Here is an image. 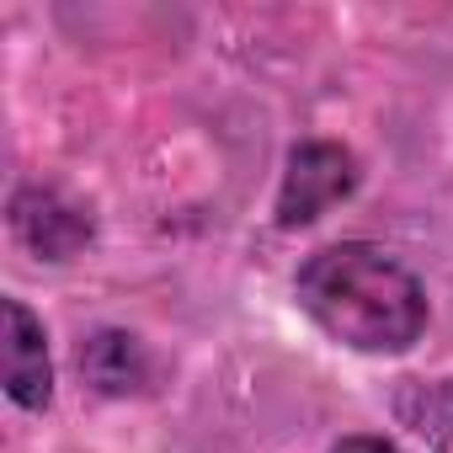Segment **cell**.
Listing matches in <instances>:
<instances>
[{
	"label": "cell",
	"mask_w": 453,
	"mask_h": 453,
	"mask_svg": "<svg viewBox=\"0 0 453 453\" xmlns=\"http://www.w3.org/2000/svg\"><path fill=\"white\" fill-rule=\"evenodd\" d=\"M299 310L336 342L368 357L411 352L426 331V288L384 246L336 241L320 246L294 278Z\"/></svg>",
	"instance_id": "cell-1"
},
{
	"label": "cell",
	"mask_w": 453,
	"mask_h": 453,
	"mask_svg": "<svg viewBox=\"0 0 453 453\" xmlns=\"http://www.w3.org/2000/svg\"><path fill=\"white\" fill-rule=\"evenodd\" d=\"M357 192V155L331 139H304L288 155V171L278 181V224L283 230H304L336 203Z\"/></svg>",
	"instance_id": "cell-2"
},
{
	"label": "cell",
	"mask_w": 453,
	"mask_h": 453,
	"mask_svg": "<svg viewBox=\"0 0 453 453\" xmlns=\"http://www.w3.org/2000/svg\"><path fill=\"white\" fill-rule=\"evenodd\" d=\"M12 235L22 241V251H33L38 262H70L91 246L96 235V219L86 203H75L70 192L59 187H43V181H27L12 192Z\"/></svg>",
	"instance_id": "cell-3"
},
{
	"label": "cell",
	"mask_w": 453,
	"mask_h": 453,
	"mask_svg": "<svg viewBox=\"0 0 453 453\" xmlns=\"http://www.w3.org/2000/svg\"><path fill=\"white\" fill-rule=\"evenodd\" d=\"M6 395H12V405H22L33 416L54 405L49 336H43V320L22 299H6Z\"/></svg>",
	"instance_id": "cell-4"
},
{
	"label": "cell",
	"mask_w": 453,
	"mask_h": 453,
	"mask_svg": "<svg viewBox=\"0 0 453 453\" xmlns=\"http://www.w3.org/2000/svg\"><path fill=\"white\" fill-rule=\"evenodd\" d=\"M81 379L96 395H139V389H150L155 363H150V352L134 331L102 326L81 342Z\"/></svg>",
	"instance_id": "cell-5"
},
{
	"label": "cell",
	"mask_w": 453,
	"mask_h": 453,
	"mask_svg": "<svg viewBox=\"0 0 453 453\" xmlns=\"http://www.w3.org/2000/svg\"><path fill=\"white\" fill-rule=\"evenodd\" d=\"M389 411L400 426H411L437 453H448V442H453V379H400V389L389 395Z\"/></svg>",
	"instance_id": "cell-6"
},
{
	"label": "cell",
	"mask_w": 453,
	"mask_h": 453,
	"mask_svg": "<svg viewBox=\"0 0 453 453\" xmlns=\"http://www.w3.org/2000/svg\"><path fill=\"white\" fill-rule=\"evenodd\" d=\"M331 453H400L395 442H384V437H368V432H357V437H342Z\"/></svg>",
	"instance_id": "cell-7"
}]
</instances>
